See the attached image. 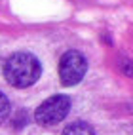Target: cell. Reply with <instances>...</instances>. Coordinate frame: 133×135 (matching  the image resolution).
<instances>
[{"instance_id": "obj_1", "label": "cell", "mask_w": 133, "mask_h": 135, "mask_svg": "<svg viewBox=\"0 0 133 135\" xmlns=\"http://www.w3.org/2000/svg\"><path fill=\"white\" fill-rule=\"evenodd\" d=\"M40 61L29 51H17L4 63V78L13 88H29L40 78Z\"/></svg>"}, {"instance_id": "obj_4", "label": "cell", "mask_w": 133, "mask_h": 135, "mask_svg": "<svg viewBox=\"0 0 133 135\" xmlns=\"http://www.w3.org/2000/svg\"><path fill=\"white\" fill-rule=\"evenodd\" d=\"M63 135H95L93 128L90 124H86V122H74V124H70L65 128Z\"/></svg>"}, {"instance_id": "obj_3", "label": "cell", "mask_w": 133, "mask_h": 135, "mask_svg": "<svg viewBox=\"0 0 133 135\" xmlns=\"http://www.w3.org/2000/svg\"><path fill=\"white\" fill-rule=\"evenodd\" d=\"M87 70L86 57L76 50H68L59 61V78L65 86H74L84 78Z\"/></svg>"}, {"instance_id": "obj_6", "label": "cell", "mask_w": 133, "mask_h": 135, "mask_svg": "<svg viewBox=\"0 0 133 135\" xmlns=\"http://www.w3.org/2000/svg\"><path fill=\"white\" fill-rule=\"evenodd\" d=\"M122 70H124L126 74L133 76V63H131V61H124V67H122Z\"/></svg>"}, {"instance_id": "obj_2", "label": "cell", "mask_w": 133, "mask_h": 135, "mask_svg": "<svg viewBox=\"0 0 133 135\" xmlns=\"http://www.w3.org/2000/svg\"><path fill=\"white\" fill-rule=\"evenodd\" d=\"M70 110V99L67 95H51L50 99H46L34 112V120L40 126H55L61 120H65V116Z\"/></svg>"}, {"instance_id": "obj_5", "label": "cell", "mask_w": 133, "mask_h": 135, "mask_svg": "<svg viewBox=\"0 0 133 135\" xmlns=\"http://www.w3.org/2000/svg\"><path fill=\"white\" fill-rule=\"evenodd\" d=\"M8 116H10V101H8V97L0 91V124L6 122Z\"/></svg>"}]
</instances>
